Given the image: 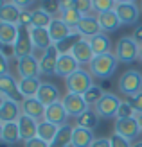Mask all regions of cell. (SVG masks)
<instances>
[{
    "instance_id": "cell-19",
    "label": "cell",
    "mask_w": 142,
    "mask_h": 147,
    "mask_svg": "<svg viewBox=\"0 0 142 147\" xmlns=\"http://www.w3.org/2000/svg\"><path fill=\"white\" fill-rule=\"evenodd\" d=\"M0 95H2L4 99H9V100H18L22 97L20 90H18V81L14 79L11 74L0 77Z\"/></svg>"
},
{
    "instance_id": "cell-24",
    "label": "cell",
    "mask_w": 142,
    "mask_h": 147,
    "mask_svg": "<svg viewBox=\"0 0 142 147\" xmlns=\"http://www.w3.org/2000/svg\"><path fill=\"white\" fill-rule=\"evenodd\" d=\"M40 86H41V81L40 77H34V79H18V90L20 95L24 99H34L40 92Z\"/></svg>"
},
{
    "instance_id": "cell-33",
    "label": "cell",
    "mask_w": 142,
    "mask_h": 147,
    "mask_svg": "<svg viewBox=\"0 0 142 147\" xmlns=\"http://www.w3.org/2000/svg\"><path fill=\"white\" fill-rule=\"evenodd\" d=\"M59 18H61V20H63L69 27L76 29V27H77V24L81 22V18H83V14L77 13V11L72 7V4H70L69 7H61V11H59Z\"/></svg>"
},
{
    "instance_id": "cell-40",
    "label": "cell",
    "mask_w": 142,
    "mask_h": 147,
    "mask_svg": "<svg viewBox=\"0 0 142 147\" xmlns=\"http://www.w3.org/2000/svg\"><path fill=\"white\" fill-rule=\"evenodd\" d=\"M18 25H22V27H27V29H31V27H33V11H29V9H24V11H22Z\"/></svg>"
},
{
    "instance_id": "cell-7",
    "label": "cell",
    "mask_w": 142,
    "mask_h": 147,
    "mask_svg": "<svg viewBox=\"0 0 142 147\" xmlns=\"http://www.w3.org/2000/svg\"><path fill=\"white\" fill-rule=\"evenodd\" d=\"M121 102L122 100L119 99L117 95L106 92V93L103 95V99L94 106V111L99 115L101 119H113V117H117V111H119Z\"/></svg>"
},
{
    "instance_id": "cell-44",
    "label": "cell",
    "mask_w": 142,
    "mask_h": 147,
    "mask_svg": "<svg viewBox=\"0 0 142 147\" xmlns=\"http://www.w3.org/2000/svg\"><path fill=\"white\" fill-rule=\"evenodd\" d=\"M24 147H49V144L36 136V138H33V140H29V142H24Z\"/></svg>"
},
{
    "instance_id": "cell-27",
    "label": "cell",
    "mask_w": 142,
    "mask_h": 147,
    "mask_svg": "<svg viewBox=\"0 0 142 147\" xmlns=\"http://www.w3.org/2000/svg\"><path fill=\"white\" fill-rule=\"evenodd\" d=\"M88 41H90V47H92L95 56H103V54H110L111 52V40H110V36L106 32L97 34L94 38H90Z\"/></svg>"
},
{
    "instance_id": "cell-4",
    "label": "cell",
    "mask_w": 142,
    "mask_h": 147,
    "mask_svg": "<svg viewBox=\"0 0 142 147\" xmlns=\"http://www.w3.org/2000/svg\"><path fill=\"white\" fill-rule=\"evenodd\" d=\"M117 86L119 90H121L122 95H126V97H135L137 93L142 92V72L139 70H126L121 77H119L117 81Z\"/></svg>"
},
{
    "instance_id": "cell-11",
    "label": "cell",
    "mask_w": 142,
    "mask_h": 147,
    "mask_svg": "<svg viewBox=\"0 0 142 147\" xmlns=\"http://www.w3.org/2000/svg\"><path fill=\"white\" fill-rule=\"evenodd\" d=\"M45 113H47V106L41 104L36 97L22 100V115H27L36 122H41V120H45Z\"/></svg>"
},
{
    "instance_id": "cell-2",
    "label": "cell",
    "mask_w": 142,
    "mask_h": 147,
    "mask_svg": "<svg viewBox=\"0 0 142 147\" xmlns=\"http://www.w3.org/2000/svg\"><path fill=\"white\" fill-rule=\"evenodd\" d=\"M115 57L119 59V63H133L140 59V45L131 38V36H122L119 38L117 45H115Z\"/></svg>"
},
{
    "instance_id": "cell-15",
    "label": "cell",
    "mask_w": 142,
    "mask_h": 147,
    "mask_svg": "<svg viewBox=\"0 0 142 147\" xmlns=\"http://www.w3.org/2000/svg\"><path fill=\"white\" fill-rule=\"evenodd\" d=\"M70 54L76 57V61H77L79 65H90L92 59L95 57L94 50H92V47H90V41L85 40V38H81L76 45H74V49L70 50Z\"/></svg>"
},
{
    "instance_id": "cell-28",
    "label": "cell",
    "mask_w": 142,
    "mask_h": 147,
    "mask_svg": "<svg viewBox=\"0 0 142 147\" xmlns=\"http://www.w3.org/2000/svg\"><path fill=\"white\" fill-rule=\"evenodd\" d=\"M72 131H74V127L70 124L59 126L54 140L49 144V147H72Z\"/></svg>"
},
{
    "instance_id": "cell-42",
    "label": "cell",
    "mask_w": 142,
    "mask_h": 147,
    "mask_svg": "<svg viewBox=\"0 0 142 147\" xmlns=\"http://www.w3.org/2000/svg\"><path fill=\"white\" fill-rule=\"evenodd\" d=\"M130 104L133 106V109H135V113H137V115H142V92L137 93L135 97H131V99H130Z\"/></svg>"
},
{
    "instance_id": "cell-48",
    "label": "cell",
    "mask_w": 142,
    "mask_h": 147,
    "mask_svg": "<svg viewBox=\"0 0 142 147\" xmlns=\"http://www.w3.org/2000/svg\"><path fill=\"white\" fill-rule=\"evenodd\" d=\"M137 120H139V126H140V131H142V115H137Z\"/></svg>"
},
{
    "instance_id": "cell-3",
    "label": "cell",
    "mask_w": 142,
    "mask_h": 147,
    "mask_svg": "<svg viewBox=\"0 0 142 147\" xmlns=\"http://www.w3.org/2000/svg\"><path fill=\"white\" fill-rule=\"evenodd\" d=\"M67 90L69 93H76V95H85L90 88L94 86V76L88 70L79 68L77 72H74L70 77L65 79Z\"/></svg>"
},
{
    "instance_id": "cell-5",
    "label": "cell",
    "mask_w": 142,
    "mask_h": 147,
    "mask_svg": "<svg viewBox=\"0 0 142 147\" xmlns=\"http://www.w3.org/2000/svg\"><path fill=\"white\" fill-rule=\"evenodd\" d=\"M115 13L122 25H135L140 18V7L133 0H121V2H117Z\"/></svg>"
},
{
    "instance_id": "cell-53",
    "label": "cell",
    "mask_w": 142,
    "mask_h": 147,
    "mask_svg": "<svg viewBox=\"0 0 142 147\" xmlns=\"http://www.w3.org/2000/svg\"><path fill=\"white\" fill-rule=\"evenodd\" d=\"M4 4H5V2H2V0H0V9H2V7H4Z\"/></svg>"
},
{
    "instance_id": "cell-46",
    "label": "cell",
    "mask_w": 142,
    "mask_h": 147,
    "mask_svg": "<svg viewBox=\"0 0 142 147\" xmlns=\"http://www.w3.org/2000/svg\"><path fill=\"white\" fill-rule=\"evenodd\" d=\"M131 38H133V40H135V41L139 43V45L142 47V24L135 27V31H133V34H131Z\"/></svg>"
},
{
    "instance_id": "cell-25",
    "label": "cell",
    "mask_w": 142,
    "mask_h": 147,
    "mask_svg": "<svg viewBox=\"0 0 142 147\" xmlns=\"http://www.w3.org/2000/svg\"><path fill=\"white\" fill-rule=\"evenodd\" d=\"M97 22H99V25H101V31H103V32H106V34L117 31V29L122 25L115 11H108V13H101V14H97Z\"/></svg>"
},
{
    "instance_id": "cell-45",
    "label": "cell",
    "mask_w": 142,
    "mask_h": 147,
    "mask_svg": "<svg viewBox=\"0 0 142 147\" xmlns=\"http://www.w3.org/2000/svg\"><path fill=\"white\" fill-rule=\"evenodd\" d=\"M92 147H111V145H110V138H104V136L95 138L94 144H92Z\"/></svg>"
},
{
    "instance_id": "cell-38",
    "label": "cell",
    "mask_w": 142,
    "mask_h": 147,
    "mask_svg": "<svg viewBox=\"0 0 142 147\" xmlns=\"http://www.w3.org/2000/svg\"><path fill=\"white\" fill-rule=\"evenodd\" d=\"M72 7L76 9L77 13H81L83 16L86 14H92V0H72Z\"/></svg>"
},
{
    "instance_id": "cell-26",
    "label": "cell",
    "mask_w": 142,
    "mask_h": 147,
    "mask_svg": "<svg viewBox=\"0 0 142 147\" xmlns=\"http://www.w3.org/2000/svg\"><path fill=\"white\" fill-rule=\"evenodd\" d=\"M22 11H24V9H20L16 2H5L4 7L0 9V22H4V24H14V25H18Z\"/></svg>"
},
{
    "instance_id": "cell-39",
    "label": "cell",
    "mask_w": 142,
    "mask_h": 147,
    "mask_svg": "<svg viewBox=\"0 0 142 147\" xmlns=\"http://www.w3.org/2000/svg\"><path fill=\"white\" fill-rule=\"evenodd\" d=\"M110 145H111V147H131L133 144L128 140V138L121 136L119 133H113V135L110 136Z\"/></svg>"
},
{
    "instance_id": "cell-34",
    "label": "cell",
    "mask_w": 142,
    "mask_h": 147,
    "mask_svg": "<svg viewBox=\"0 0 142 147\" xmlns=\"http://www.w3.org/2000/svg\"><path fill=\"white\" fill-rule=\"evenodd\" d=\"M54 20V16L43 9V7H38V9H33V27H40V29H49L50 22Z\"/></svg>"
},
{
    "instance_id": "cell-13",
    "label": "cell",
    "mask_w": 142,
    "mask_h": 147,
    "mask_svg": "<svg viewBox=\"0 0 142 147\" xmlns=\"http://www.w3.org/2000/svg\"><path fill=\"white\" fill-rule=\"evenodd\" d=\"M115 133H119L121 136L128 138L130 142L137 140V136L140 135V126L137 117L135 119H122V120H115Z\"/></svg>"
},
{
    "instance_id": "cell-18",
    "label": "cell",
    "mask_w": 142,
    "mask_h": 147,
    "mask_svg": "<svg viewBox=\"0 0 142 147\" xmlns=\"http://www.w3.org/2000/svg\"><path fill=\"white\" fill-rule=\"evenodd\" d=\"M81 68V65L76 61V57L72 54H59L58 67H56V76L59 77H70L74 72H77Z\"/></svg>"
},
{
    "instance_id": "cell-32",
    "label": "cell",
    "mask_w": 142,
    "mask_h": 147,
    "mask_svg": "<svg viewBox=\"0 0 142 147\" xmlns=\"http://www.w3.org/2000/svg\"><path fill=\"white\" fill-rule=\"evenodd\" d=\"M58 129H59V126H56V124H52L49 120H41V122H38V138H41L43 142L50 144L54 140Z\"/></svg>"
},
{
    "instance_id": "cell-14",
    "label": "cell",
    "mask_w": 142,
    "mask_h": 147,
    "mask_svg": "<svg viewBox=\"0 0 142 147\" xmlns=\"http://www.w3.org/2000/svg\"><path fill=\"white\" fill-rule=\"evenodd\" d=\"M76 31L83 36L85 40H90V38H94V36L103 32L99 22H97V16H94V14H86V16L81 18V22L76 27Z\"/></svg>"
},
{
    "instance_id": "cell-41",
    "label": "cell",
    "mask_w": 142,
    "mask_h": 147,
    "mask_svg": "<svg viewBox=\"0 0 142 147\" xmlns=\"http://www.w3.org/2000/svg\"><path fill=\"white\" fill-rule=\"evenodd\" d=\"M40 7H43L50 16H54L56 13L61 11V4H59V2H43V5H40Z\"/></svg>"
},
{
    "instance_id": "cell-6",
    "label": "cell",
    "mask_w": 142,
    "mask_h": 147,
    "mask_svg": "<svg viewBox=\"0 0 142 147\" xmlns=\"http://www.w3.org/2000/svg\"><path fill=\"white\" fill-rule=\"evenodd\" d=\"M33 40H31V29L18 25V38L16 43L13 45V57H16V61L22 59V57L33 56Z\"/></svg>"
},
{
    "instance_id": "cell-21",
    "label": "cell",
    "mask_w": 142,
    "mask_h": 147,
    "mask_svg": "<svg viewBox=\"0 0 142 147\" xmlns=\"http://www.w3.org/2000/svg\"><path fill=\"white\" fill-rule=\"evenodd\" d=\"M67 119H69V113H67V109H65V106H63L61 100L56 102V104L47 106L45 120L56 124V126H65V124H69V122H67Z\"/></svg>"
},
{
    "instance_id": "cell-52",
    "label": "cell",
    "mask_w": 142,
    "mask_h": 147,
    "mask_svg": "<svg viewBox=\"0 0 142 147\" xmlns=\"http://www.w3.org/2000/svg\"><path fill=\"white\" fill-rule=\"evenodd\" d=\"M0 140H2V124H0Z\"/></svg>"
},
{
    "instance_id": "cell-37",
    "label": "cell",
    "mask_w": 142,
    "mask_h": 147,
    "mask_svg": "<svg viewBox=\"0 0 142 147\" xmlns=\"http://www.w3.org/2000/svg\"><path fill=\"white\" fill-rule=\"evenodd\" d=\"M137 113L135 109H133V106L130 104V100H122L121 106H119V111H117V120H122V119H135Z\"/></svg>"
},
{
    "instance_id": "cell-54",
    "label": "cell",
    "mask_w": 142,
    "mask_h": 147,
    "mask_svg": "<svg viewBox=\"0 0 142 147\" xmlns=\"http://www.w3.org/2000/svg\"><path fill=\"white\" fill-rule=\"evenodd\" d=\"M140 61H142V47H140Z\"/></svg>"
},
{
    "instance_id": "cell-35",
    "label": "cell",
    "mask_w": 142,
    "mask_h": 147,
    "mask_svg": "<svg viewBox=\"0 0 142 147\" xmlns=\"http://www.w3.org/2000/svg\"><path fill=\"white\" fill-rule=\"evenodd\" d=\"M104 93H106V92L103 90V86L94 84L90 90H88V92L83 95V97H85V100H86V104H88V106H95L97 102L103 99V95H104Z\"/></svg>"
},
{
    "instance_id": "cell-16",
    "label": "cell",
    "mask_w": 142,
    "mask_h": 147,
    "mask_svg": "<svg viewBox=\"0 0 142 147\" xmlns=\"http://www.w3.org/2000/svg\"><path fill=\"white\" fill-rule=\"evenodd\" d=\"M36 99H38L41 104H45V106L56 104V102L61 100V95H59V88H58L54 83H49V81H45V83H41L40 92H38V95H36Z\"/></svg>"
},
{
    "instance_id": "cell-22",
    "label": "cell",
    "mask_w": 142,
    "mask_h": 147,
    "mask_svg": "<svg viewBox=\"0 0 142 147\" xmlns=\"http://www.w3.org/2000/svg\"><path fill=\"white\" fill-rule=\"evenodd\" d=\"M31 40H33V45L34 49L41 50V52H45V50L54 45L50 40V34H49V29H40V27H31Z\"/></svg>"
},
{
    "instance_id": "cell-50",
    "label": "cell",
    "mask_w": 142,
    "mask_h": 147,
    "mask_svg": "<svg viewBox=\"0 0 142 147\" xmlns=\"http://www.w3.org/2000/svg\"><path fill=\"white\" fill-rule=\"evenodd\" d=\"M4 100H5V99L2 97V95H0V106H2V104H4Z\"/></svg>"
},
{
    "instance_id": "cell-17",
    "label": "cell",
    "mask_w": 142,
    "mask_h": 147,
    "mask_svg": "<svg viewBox=\"0 0 142 147\" xmlns=\"http://www.w3.org/2000/svg\"><path fill=\"white\" fill-rule=\"evenodd\" d=\"M72 32H74V29L67 25L61 18H54L50 22V25H49V34H50V40H52L54 45H58V43H61L63 40H67Z\"/></svg>"
},
{
    "instance_id": "cell-8",
    "label": "cell",
    "mask_w": 142,
    "mask_h": 147,
    "mask_svg": "<svg viewBox=\"0 0 142 147\" xmlns=\"http://www.w3.org/2000/svg\"><path fill=\"white\" fill-rule=\"evenodd\" d=\"M61 102H63V106L67 109V113H69V117H76V119L79 115H83L86 109H90V106L86 104V100H85L83 95H76V93H69V92H67L63 95Z\"/></svg>"
},
{
    "instance_id": "cell-1",
    "label": "cell",
    "mask_w": 142,
    "mask_h": 147,
    "mask_svg": "<svg viewBox=\"0 0 142 147\" xmlns=\"http://www.w3.org/2000/svg\"><path fill=\"white\" fill-rule=\"evenodd\" d=\"M117 63H119V59L115 57L113 52L103 54V56H95L92 59V63L88 65V72H90L94 77L101 79V81H108L115 74Z\"/></svg>"
},
{
    "instance_id": "cell-49",
    "label": "cell",
    "mask_w": 142,
    "mask_h": 147,
    "mask_svg": "<svg viewBox=\"0 0 142 147\" xmlns=\"http://www.w3.org/2000/svg\"><path fill=\"white\" fill-rule=\"evenodd\" d=\"M4 47H5V45H4L2 41H0V52H4Z\"/></svg>"
},
{
    "instance_id": "cell-43",
    "label": "cell",
    "mask_w": 142,
    "mask_h": 147,
    "mask_svg": "<svg viewBox=\"0 0 142 147\" xmlns=\"http://www.w3.org/2000/svg\"><path fill=\"white\" fill-rule=\"evenodd\" d=\"M9 74V57L4 52H0V77Z\"/></svg>"
},
{
    "instance_id": "cell-51",
    "label": "cell",
    "mask_w": 142,
    "mask_h": 147,
    "mask_svg": "<svg viewBox=\"0 0 142 147\" xmlns=\"http://www.w3.org/2000/svg\"><path fill=\"white\" fill-rule=\"evenodd\" d=\"M0 147H9L7 144H4V142H0Z\"/></svg>"
},
{
    "instance_id": "cell-30",
    "label": "cell",
    "mask_w": 142,
    "mask_h": 147,
    "mask_svg": "<svg viewBox=\"0 0 142 147\" xmlns=\"http://www.w3.org/2000/svg\"><path fill=\"white\" fill-rule=\"evenodd\" d=\"M99 120H101V117L97 115V113L94 111V109H86V111H85L83 115H79L77 119H76V126L94 131L97 126H99Z\"/></svg>"
},
{
    "instance_id": "cell-10",
    "label": "cell",
    "mask_w": 142,
    "mask_h": 147,
    "mask_svg": "<svg viewBox=\"0 0 142 147\" xmlns=\"http://www.w3.org/2000/svg\"><path fill=\"white\" fill-rule=\"evenodd\" d=\"M58 59H59V50L56 45H50L45 52H41L40 57V70L43 76H54L56 67H58Z\"/></svg>"
},
{
    "instance_id": "cell-31",
    "label": "cell",
    "mask_w": 142,
    "mask_h": 147,
    "mask_svg": "<svg viewBox=\"0 0 142 147\" xmlns=\"http://www.w3.org/2000/svg\"><path fill=\"white\" fill-rule=\"evenodd\" d=\"M20 138V127H18V122H9V124H4L2 126V142L11 145V144H16Z\"/></svg>"
},
{
    "instance_id": "cell-36",
    "label": "cell",
    "mask_w": 142,
    "mask_h": 147,
    "mask_svg": "<svg viewBox=\"0 0 142 147\" xmlns=\"http://www.w3.org/2000/svg\"><path fill=\"white\" fill-rule=\"evenodd\" d=\"M115 5H117V0H92V9L97 14L115 11Z\"/></svg>"
},
{
    "instance_id": "cell-12",
    "label": "cell",
    "mask_w": 142,
    "mask_h": 147,
    "mask_svg": "<svg viewBox=\"0 0 142 147\" xmlns=\"http://www.w3.org/2000/svg\"><path fill=\"white\" fill-rule=\"evenodd\" d=\"M20 117H22V102L5 99L4 104L0 106V124L4 126L9 122H18Z\"/></svg>"
},
{
    "instance_id": "cell-47",
    "label": "cell",
    "mask_w": 142,
    "mask_h": 147,
    "mask_svg": "<svg viewBox=\"0 0 142 147\" xmlns=\"http://www.w3.org/2000/svg\"><path fill=\"white\" fill-rule=\"evenodd\" d=\"M131 147H142V140H137V142H133Z\"/></svg>"
},
{
    "instance_id": "cell-23",
    "label": "cell",
    "mask_w": 142,
    "mask_h": 147,
    "mask_svg": "<svg viewBox=\"0 0 142 147\" xmlns=\"http://www.w3.org/2000/svg\"><path fill=\"white\" fill-rule=\"evenodd\" d=\"M94 140H95L94 131L79 127V126H74V131H72V147H92Z\"/></svg>"
},
{
    "instance_id": "cell-9",
    "label": "cell",
    "mask_w": 142,
    "mask_h": 147,
    "mask_svg": "<svg viewBox=\"0 0 142 147\" xmlns=\"http://www.w3.org/2000/svg\"><path fill=\"white\" fill-rule=\"evenodd\" d=\"M16 70L20 79H34L38 77L41 70H40V59H36V56H27L16 61Z\"/></svg>"
},
{
    "instance_id": "cell-29",
    "label": "cell",
    "mask_w": 142,
    "mask_h": 147,
    "mask_svg": "<svg viewBox=\"0 0 142 147\" xmlns=\"http://www.w3.org/2000/svg\"><path fill=\"white\" fill-rule=\"evenodd\" d=\"M16 38H18V25L0 22V41H2L5 47L13 49V45L16 43Z\"/></svg>"
},
{
    "instance_id": "cell-20",
    "label": "cell",
    "mask_w": 142,
    "mask_h": 147,
    "mask_svg": "<svg viewBox=\"0 0 142 147\" xmlns=\"http://www.w3.org/2000/svg\"><path fill=\"white\" fill-rule=\"evenodd\" d=\"M18 127H20V138L24 142H29L38 136V122L27 115H22L18 119Z\"/></svg>"
}]
</instances>
